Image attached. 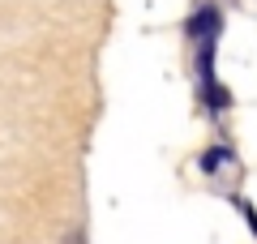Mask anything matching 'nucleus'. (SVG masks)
<instances>
[{"instance_id":"nucleus-1","label":"nucleus","mask_w":257,"mask_h":244,"mask_svg":"<svg viewBox=\"0 0 257 244\" xmlns=\"http://www.w3.org/2000/svg\"><path fill=\"white\" fill-rule=\"evenodd\" d=\"M223 26H227L223 5H219V0H202V5L184 18L180 35H184V43H197V39H206V35H219V39H223Z\"/></svg>"},{"instance_id":"nucleus-4","label":"nucleus","mask_w":257,"mask_h":244,"mask_svg":"<svg viewBox=\"0 0 257 244\" xmlns=\"http://www.w3.org/2000/svg\"><path fill=\"white\" fill-rule=\"evenodd\" d=\"M64 244H86V223H77L73 231H64Z\"/></svg>"},{"instance_id":"nucleus-3","label":"nucleus","mask_w":257,"mask_h":244,"mask_svg":"<svg viewBox=\"0 0 257 244\" xmlns=\"http://www.w3.org/2000/svg\"><path fill=\"white\" fill-rule=\"evenodd\" d=\"M223 197H227L231 206H236V214L244 218V227H248V235H253V240H257V206H253V201L244 197V193H236V189H231V193H223Z\"/></svg>"},{"instance_id":"nucleus-2","label":"nucleus","mask_w":257,"mask_h":244,"mask_svg":"<svg viewBox=\"0 0 257 244\" xmlns=\"http://www.w3.org/2000/svg\"><path fill=\"white\" fill-rule=\"evenodd\" d=\"M236 167H240V154H236L231 142H214V146H206V150L197 154V172H202L206 180H219L223 172H236Z\"/></svg>"}]
</instances>
